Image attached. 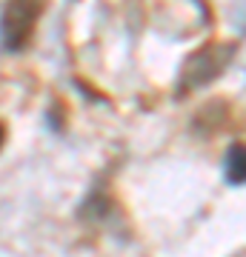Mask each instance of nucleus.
Listing matches in <instances>:
<instances>
[{
    "label": "nucleus",
    "instance_id": "f257e3e1",
    "mask_svg": "<svg viewBox=\"0 0 246 257\" xmlns=\"http://www.w3.org/2000/svg\"><path fill=\"white\" fill-rule=\"evenodd\" d=\"M49 0H6L0 12V46L6 52H23L43 18Z\"/></svg>",
    "mask_w": 246,
    "mask_h": 257
},
{
    "label": "nucleus",
    "instance_id": "f03ea898",
    "mask_svg": "<svg viewBox=\"0 0 246 257\" xmlns=\"http://www.w3.org/2000/svg\"><path fill=\"white\" fill-rule=\"evenodd\" d=\"M235 55V43H206L195 55L186 57V63L178 77V94H186L192 89H201L206 83L226 72L229 60Z\"/></svg>",
    "mask_w": 246,
    "mask_h": 257
},
{
    "label": "nucleus",
    "instance_id": "7ed1b4c3",
    "mask_svg": "<svg viewBox=\"0 0 246 257\" xmlns=\"http://www.w3.org/2000/svg\"><path fill=\"white\" fill-rule=\"evenodd\" d=\"M226 180L232 186L243 183V146L240 143H235L226 152Z\"/></svg>",
    "mask_w": 246,
    "mask_h": 257
},
{
    "label": "nucleus",
    "instance_id": "20e7f679",
    "mask_svg": "<svg viewBox=\"0 0 246 257\" xmlns=\"http://www.w3.org/2000/svg\"><path fill=\"white\" fill-rule=\"evenodd\" d=\"M3 143H6V123L0 120V149H3Z\"/></svg>",
    "mask_w": 246,
    "mask_h": 257
}]
</instances>
